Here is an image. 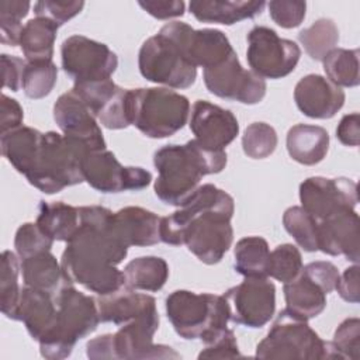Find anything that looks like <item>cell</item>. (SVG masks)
Segmentation results:
<instances>
[{"instance_id": "1", "label": "cell", "mask_w": 360, "mask_h": 360, "mask_svg": "<svg viewBox=\"0 0 360 360\" xmlns=\"http://www.w3.org/2000/svg\"><path fill=\"white\" fill-rule=\"evenodd\" d=\"M80 225L66 242L60 266L72 284L97 295L118 291L125 283L117 266L127 257L128 246L114 226V212L101 205L79 207Z\"/></svg>"}, {"instance_id": "2", "label": "cell", "mask_w": 360, "mask_h": 360, "mask_svg": "<svg viewBox=\"0 0 360 360\" xmlns=\"http://www.w3.org/2000/svg\"><path fill=\"white\" fill-rule=\"evenodd\" d=\"M233 198L214 184L200 186L172 215L160 218V242L186 245L202 263L217 264L233 240Z\"/></svg>"}, {"instance_id": "3", "label": "cell", "mask_w": 360, "mask_h": 360, "mask_svg": "<svg viewBox=\"0 0 360 360\" xmlns=\"http://www.w3.org/2000/svg\"><path fill=\"white\" fill-rule=\"evenodd\" d=\"M225 150H214L191 139L184 145H166L153 155L158 170L155 180L156 197L174 207H181L200 187L204 176L217 174L226 166Z\"/></svg>"}, {"instance_id": "4", "label": "cell", "mask_w": 360, "mask_h": 360, "mask_svg": "<svg viewBox=\"0 0 360 360\" xmlns=\"http://www.w3.org/2000/svg\"><path fill=\"white\" fill-rule=\"evenodd\" d=\"M55 325L38 340L41 356L49 360L69 357L77 340L93 333L101 322L96 298L76 290L73 284L65 285L55 295Z\"/></svg>"}, {"instance_id": "5", "label": "cell", "mask_w": 360, "mask_h": 360, "mask_svg": "<svg viewBox=\"0 0 360 360\" xmlns=\"http://www.w3.org/2000/svg\"><path fill=\"white\" fill-rule=\"evenodd\" d=\"M166 315L176 333L186 339H200L205 345L218 339L226 329L229 308L224 295L176 290L166 297Z\"/></svg>"}, {"instance_id": "6", "label": "cell", "mask_w": 360, "mask_h": 360, "mask_svg": "<svg viewBox=\"0 0 360 360\" xmlns=\"http://www.w3.org/2000/svg\"><path fill=\"white\" fill-rule=\"evenodd\" d=\"M128 110L131 125L148 138L163 139L187 124L190 101L167 87L129 89Z\"/></svg>"}, {"instance_id": "7", "label": "cell", "mask_w": 360, "mask_h": 360, "mask_svg": "<svg viewBox=\"0 0 360 360\" xmlns=\"http://www.w3.org/2000/svg\"><path fill=\"white\" fill-rule=\"evenodd\" d=\"M90 150L55 131L42 136L41 148L32 170L25 176L28 183L45 194H55L66 187L84 181L83 158Z\"/></svg>"}, {"instance_id": "8", "label": "cell", "mask_w": 360, "mask_h": 360, "mask_svg": "<svg viewBox=\"0 0 360 360\" xmlns=\"http://www.w3.org/2000/svg\"><path fill=\"white\" fill-rule=\"evenodd\" d=\"M159 314H150L120 326L115 333L97 336L87 342L86 354L91 360H145L179 359L170 346L155 345Z\"/></svg>"}, {"instance_id": "9", "label": "cell", "mask_w": 360, "mask_h": 360, "mask_svg": "<svg viewBox=\"0 0 360 360\" xmlns=\"http://www.w3.org/2000/svg\"><path fill=\"white\" fill-rule=\"evenodd\" d=\"M255 356L288 360L339 359L330 342L322 340L308 321L285 308L278 312L266 338L257 343Z\"/></svg>"}, {"instance_id": "10", "label": "cell", "mask_w": 360, "mask_h": 360, "mask_svg": "<svg viewBox=\"0 0 360 360\" xmlns=\"http://www.w3.org/2000/svg\"><path fill=\"white\" fill-rule=\"evenodd\" d=\"M138 68L146 80L167 89H187L197 77V68L188 60L181 46L162 31L142 44Z\"/></svg>"}, {"instance_id": "11", "label": "cell", "mask_w": 360, "mask_h": 360, "mask_svg": "<svg viewBox=\"0 0 360 360\" xmlns=\"http://www.w3.org/2000/svg\"><path fill=\"white\" fill-rule=\"evenodd\" d=\"M246 59L250 70L262 79H281L297 66L301 49L291 41L264 25L253 27L248 37Z\"/></svg>"}, {"instance_id": "12", "label": "cell", "mask_w": 360, "mask_h": 360, "mask_svg": "<svg viewBox=\"0 0 360 360\" xmlns=\"http://www.w3.org/2000/svg\"><path fill=\"white\" fill-rule=\"evenodd\" d=\"M62 68L75 83L107 80L118 66V58L108 45L84 35H70L60 46Z\"/></svg>"}, {"instance_id": "13", "label": "cell", "mask_w": 360, "mask_h": 360, "mask_svg": "<svg viewBox=\"0 0 360 360\" xmlns=\"http://www.w3.org/2000/svg\"><path fill=\"white\" fill-rule=\"evenodd\" d=\"M82 173L90 187L104 194L138 191L152 181L150 172L138 166H122L107 149L89 152L83 158Z\"/></svg>"}, {"instance_id": "14", "label": "cell", "mask_w": 360, "mask_h": 360, "mask_svg": "<svg viewBox=\"0 0 360 360\" xmlns=\"http://www.w3.org/2000/svg\"><path fill=\"white\" fill-rule=\"evenodd\" d=\"M228 302L229 319L257 329L264 326L276 311V287L267 277H245L222 294Z\"/></svg>"}, {"instance_id": "15", "label": "cell", "mask_w": 360, "mask_h": 360, "mask_svg": "<svg viewBox=\"0 0 360 360\" xmlns=\"http://www.w3.org/2000/svg\"><path fill=\"white\" fill-rule=\"evenodd\" d=\"M202 77L208 91L219 98L253 105L266 96L267 86L264 79L245 69L236 52L222 63L202 69Z\"/></svg>"}, {"instance_id": "16", "label": "cell", "mask_w": 360, "mask_h": 360, "mask_svg": "<svg viewBox=\"0 0 360 360\" xmlns=\"http://www.w3.org/2000/svg\"><path fill=\"white\" fill-rule=\"evenodd\" d=\"M159 31L173 38L195 68H214L235 53L228 37L221 30H194L186 22L172 21Z\"/></svg>"}, {"instance_id": "17", "label": "cell", "mask_w": 360, "mask_h": 360, "mask_svg": "<svg viewBox=\"0 0 360 360\" xmlns=\"http://www.w3.org/2000/svg\"><path fill=\"white\" fill-rule=\"evenodd\" d=\"M300 201L308 214L322 221L340 210L356 208L357 184L346 177H308L300 184Z\"/></svg>"}, {"instance_id": "18", "label": "cell", "mask_w": 360, "mask_h": 360, "mask_svg": "<svg viewBox=\"0 0 360 360\" xmlns=\"http://www.w3.org/2000/svg\"><path fill=\"white\" fill-rule=\"evenodd\" d=\"M72 90L87 104L103 127L124 129L131 125L128 110L129 89H122L111 79H107L75 83Z\"/></svg>"}, {"instance_id": "19", "label": "cell", "mask_w": 360, "mask_h": 360, "mask_svg": "<svg viewBox=\"0 0 360 360\" xmlns=\"http://www.w3.org/2000/svg\"><path fill=\"white\" fill-rule=\"evenodd\" d=\"M53 120L65 136L84 145L90 152L107 148L97 118L73 90L58 97L53 104Z\"/></svg>"}, {"instance_id": "20", "label": "cell", "mask_w": 360, "mask_h": 360, "mask_svg": "<svg viewBox=\"0 0 360 360\" xmlns=\"http://www.w3.org/2000/svg\"><path fill=\"white\" fill-rule=\"evenodd\" d=\"M190 129L202 146L225 150L238 136L239 122L232 111L207 100H197L191 110Z\"/></svg>"}, {"instance_id": "21", "label": "cell", "mask_w": 360, "mask_h": 360, "mask_svg": "<svg viewBox=\"0 0 360 360\" xmlns=\"http://www.w3.org/2000/svg\"><path fill=\"white\" fill-rule=\"evenodd\" d=\"M359 215L354 208H345L318 221V250L329 256H345L359 263Z\"/></svg>"}, {"instance_id": "22", "label": "cell", "mask_w": 360, "mask_h": 360, "mask_svg": "<svg viewBox=\"0 0 360 360\" xmlns=\"http://www.w3.org/2000/svg\"><path fill=\"white\" fill-rule=\"evenodd\" d=\"M345 91L321 75H307L294 87V101L298 110L315 120H328L345 104Z\"/></svg>"}, {"instance_id": "23", "label": "cell", "mask_w": 360, "mask_h": 360, "mask_svg": "<svg viewBox=\"0 0 360 360\" xmlns=\"http://www.w3.org/2000/svg\"><path fill=\"white\" fill-rule=\"evenodd\" d=\"M96 301L100 321L118 326L158 312L156 300L152 295L136 292V290L128 285H124L115 292L98 295Z\"/></svg>"}, {"instance_id": "24", "label": "cell", "mask_w": 360, "mask_h": 360, "mask_svg": "<svg viewBox=\"0 0 360 360\" xmlns=\"http://www.w3.org/2000/svg\"><path fill=\"white\" fill-rule=\"evenodd\" d=\"M56 315L55 295L32 287H22L14 321H21L34 340L38 342L53 328Z\"/></svg>"}, {"instance_id": "25", "label": "cell", "mask_w": 360, "mask_h": 360, "mask_svg": "<svg viewBox=\"0 0 360 360\" xmlns=\"http://www.w3.org/2000/svg\"><path fill=\"white\" fill-rule=\"evenodd\" d=\"M114 226L128 248L160 242V217L142 207H125L114 212Z\"/></svg>"}, {"instance_id": "26", "label": "cell", "mask_w": 360, "mask_h": 360, "mask_svg": "<svg viewBox=\"0 0 360 360\" xmlns=\"http://www.w3.org/2000/svg\"><path fill=\"white\" fill-rule=\"evenodd\" d=\"M266 1L260 0H191L190 13L201 22L232 25L262 14Z\"/></svg>"}, {"instance_id": "27", "label": "cell", "mask_w": 360, "mask_h": 360, "mask_svg": "<svg viewBox=\"0 0 360 360\" xmlns=\"http://www.w3.org/2000/svg\"><path fill=\"white\" fill-rule=\"evenodd\" d=\"M285 145L292 160L314 166L322 162L328 153L329 134L319 125L297 124L288 129Z\"/></svg>"}, {"instance_id": "28", "label": "cell", "mask_w": 360, "mask_h": 360, "mask_svg": "<svg viewBox=\"0 0 360 360\" xmlns=\"http://www.w3.org/2000/svg\"><path fill=\"white\" fill-rule=\"evenodd\" d=\"M42 136L38 129L24 125L1 134V155L18 173L27 176L37 162Z\"/></svg>"}, {"instance_id": "29", "label": "cell", "mask_w": 360, "mask_h": 360, "mask_svg": "<svg viewBox=\"0 0 360 360\" xmlns=\"http://www.w3.org/2000/svg\"><path fill=\"white\" fill-rule=\"evenodd\" d=\"M24 285L56 295L65 285L72 284L51 250L32 255L21 260Z\"/></svg>"}, {"instance_id": "30", "label": "cell", "mask_w": 360, "mask_h": 360, "mask_svg": "<svg viewBox=\"0 0 360 360\" xmlns=\"http://www.w3.org/2000/svg\"><path fill=\"white\" fill-rule=\"evenodd\" d=\"M283 291L285 309L305 321L318 316L326 307V292L302 270L294 280L284 284Z\"/></svg>"}, {"instance_id": "31", "label": "cell", "mask_w": 360, "mask_h": 360, "mask_svg": "<svg viewBox=\"0 0 360 360\" xmlns=\"http://www.w3.org/2000/svg\"><path fill=\"white\" fill-rule=\"evenodd\" d=\"M38 226L53 240L69 242L80 225L79 207H73L63 201H39Z\"/></svg>"}, {"instance_id": "32", "label": "cell", "mask_w": 360, "mask_h": 360, "mask_svg": "<svg viewBox=\"0 0 360 360\" xmlns=\"http://www.w3.org/2000/svg\"><path fill=\"white\" fill-rule=\"evenodd\" d=\"M59 25L49 18L35 17L25 22L20 37V48L28 62L52 60Z\"/></svg>"}, {"instance_id": "33", "label": "cell", "mask_w": 360, "mask_h": 360, "mask_svg": "<svg viewBox=\"0 0 360 360\" xmlns=\"http://www.w3.org/2000/svg\"><path fill=\"white\" fill-rule=\"evenodd\" d=\"M128 287L141 291H159L169 278V264L159 256H141L124 267Z\"/></svg>"}, {"instance_id": "34", "label": "cell", "mask_w": 360, "mask_h": 360, "mask_svg": "<svg viewBox=\"0 0 360 360\" xmlns=\"http://www.w3.org/2000/svg\"><path fill=\"white\" fill-rule=\"evenodd\" d=\"M235 270L243 277H267L269 243L262 236H246L233 249Z\"/></svg>"}, {"instance_id": "35", "label": "cell", "mask_w": 360, "mask_h": 360, "mask_svg": "<svg viewBox=\"0 0 360 360\" xmlns=\"http://www.w3.org/2000/svg\"><path fill=\"white\" fill-rule=\"evenodd\" d=\"M323 70L328 79L342 87H356L360 83L359 49L335 48L323 59Z\"/></svg>"}, {"instance_id": "36", "label": "cell", "mask_w": 360, "mask_h": 360, "mask_svg": "<svg viewBox=\"0 0 360 360\" xmlns=\"http://www.w3.org/2000/svg\"><path fill=\"white\" fill-rule=\"evenodd\" d=\"M20 271L21 263L18 255L4 250L0 259V308L3 315L13 321L22 290L18 283Z\"/></svg>"}, {"instance_id": "37", "label": "cell", "mask_w": 360, "mask_h": 360, "mask_svg": "<svg viewBox=\"0 0 360 360\" xmlns=\"http://www.w3.org/2000/svg\"><path fill=\"white\" fill-rule=\"evenodd\" d=\"M298 39L311 59L322 62V59L336 48L339 42V30L333 20L319 18L300 31Z\"/></svg>"}, {"instance_id": "38", "label": "cell", "mask_w": 360, "mask_h": 360, "mask_svg": "<svg viewBox=\"0 0 360 360\" xmlns=\"http://www.w3.org/2000/svg\"><path fill=\"white\" fill-rule=\"evenodd\" d=\"M283 225L305 252L318 250V221L302 207L287 208L283 214Z\"/></svg>"}, {"instance_id": "39", "label": "cell", "mask_w": 360, "mask_h": 360, "mask_svg": "<svg viewBox=\"0 0 360 360\" xmlns=\"http://www.w3.org/2000/svg\"><path fill=\"white\" fill-rule=\"evenodd\" d=\"M58 80V68L52 60H32L25 63L22 75V90L30 98L46 97Z\"/></svg>"}, {"instance_id": "40", "label": "cell", "mask_w": 360, "mask_h": 360, "mask_svg": "<svg viewBox=\"0 0 360 360\" xmlns=\"http://www.w3.org/2000/svg\"><path fill=\"white\" fill-rule=\"evenodd\" d=\"M302 266V256L298 248L291 243H283L270 252L267 277L285 284L301 273Z\"/></svg>"}, {"instance_id": "41", "label": "cell", "mask_w": 360, "mask_h": 360, "mask_svg": "<svg viewBox=\"0 0 360 360\" xmlns=\"http://www.w3.org/2000/svg\"><path fill=\"white\" fill-rule=\"evenodd\" d=\"M277 132L266 122H253L246 127L242 135V149L248 158H269L277 148Z\"/></svg>"}, {"instance_id": "42", "label": "cell", "mask_w": 360, "mask_h": 360, "mask_svg": "<svg viewBox=\"0 0 360 360\" xmlns=\"http://www.w3.org/2000/svg\"><path fill=\"white\" fill-rule=\"evenodd\" d=\"M31 3L21 0H1L0 1V41L4 45H20L22 31L21 20L27 17Z\"/></svg>"}, {"instance_id": "43", "label": "cell", "mask_w": 360, "mask_h": 360, "mask_svg": "<svg viewBox=\"0 0 360 360\" xmlns=\"http://www.w3.org/2000/svg\"><path fill=\"white\" fill-rule=\"evenodd\" d=\"M53 242L55 240L49 238L37 222H25L20 225L14 236V248L21 260L51 250Z\"/></svg>"}, {"instance_id": "44", "label": "cell", "mask_w": 360, "mask_h": 360, "mask_svg": "<svg viewBox=\"0 0 360 360\" xmlns=\"http://www.w3.org/2000/svg\"><path fill=\"white\" fill-rule=\"evenodd\" d=\"M335 347L339 359L357 360L360 353V321L359 318L345 319L335 330L333 340L330 342Z\"/></svg>"}, {"instance_id": "45", "label": "cell", "mask_w": 360, "mask_h": 360, "mask_svg": "<svg viewBox=\"0 0 360 360\" xmlns=\"http://www.w3.org/2000/svg\"><path fill=\"white\" fill-rule=\"evenodd\" d=\"M271 20L281 28H295L305 18L307 3L298 0H273L267 4Z\"/></svg>"}, {"instance_id": "46", "label": "cell", "mask_w": 360, "mask_h": 360, "mask_svg": "<svg viewBox=\"0 0 360 360\" xmlns=\"http://www.w3.org/2000/svg\"><path fill=\"white\" fill-rule=\"evenodd\" d=\"M84 7L82 0H41L34 4V13L37 17H45L56 22L59 27L77 15Z\"/></svg>"}, {"instance_id": "47", "label": "cell", "mask_w": 360, "mask_h": 360, "mask_svg": "<svg viewBox=\"0 0 360 360\" xmlns=\"http://www.w3.org/2000/svg\"><path fill=\"white\" fill-rule=\"evenodd\" d=\"M240 357L236 336L232 329H226L218 339L205 345L198 359H233Z\"/></svg>"}, {"instance_id": "48", "label": "cell", "mask_w": 360, "mask_h": 360, "mask_svg": "<svg viewBox=\"0 0 360 360\" xmlns=\"http://www.w3.org/2000/svg\"><path fill=\"white\" fill-rule=\"evenodd\" d=\"M302 271L308 277H311L316 284H319L326 294H329L335 290L339 274H340L338 267L333 263L325 262V260L311 262V263L302 266Z\"/></svg>"}, {"instance_id": "49", "label": "cell", "mask_w": 360, "mask_h": 360, "mask_svg": "<svg viewBox=\"0 0 360 360\" xmlns=\"http://www.w3.org/2000/svg\"><path fill=\"white\" fill-rule=\"evenodd\" d=\"M360 267L357 263L345 269L342 274H339L335 290L340 295L342 300L357 304L360 301Z\"/></svg>"}, {"instance_id": "50", "label": "cell", "mask_w": 360, "mask_h": 360, "mask_svg": "<svg viewBox=\"0 0 360 360\" xmlns=\"http://www.w3.org/2000/svg\"><path fill=\"white\" fill-rule=\"evenodd\" d=\"M1 73H3V87L10 89L11 91H18L22 89V75L27 60H22L18 56L1 53Z\"/></svg>"}, {"instance_id": "51", "label": "cell", "mask_w": 360, "mask_h": 360, "mask_svg": "<svg viewBox=\"0 0 360 360\" xmlns=\"http://www.w3.org/2000/svg\"><path fill=\"white\" fill-rule=\"evenodd\" d=\"M138 4L152 17L158 20H169L181 17L186 4L181 0H139Z\"/></svg>"}, {"instance_id": "52", "label": "cell", "mask_w": 360, "mask_h": 360, "mask_svg": "<svg viewBox=\"0 0 360 360\" xmlns=\"http://www.w3.org/2000/svg\"><path fill=\"white\" fill-rule=\"evenodd\" d=\"M24 111L20 103L7 94H1L0 103V135L22 125Z\"/></svg>"}, {"instance_id": "53", "label": "cell", "mask_w": 360, "mask_h": 360, "mask_svg": "<svg viewBox=\"0 0 360 360\" xmlns=\"http://www.w3.org/2000/svg\"><path fill=\"white\" fill-rule=\"evenodd\" d=\"M336 138L345 146H359L360 143V115L359 112L342 117L336 128Z\"/></svg>"}]
</instances>
